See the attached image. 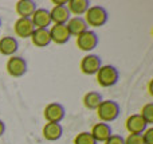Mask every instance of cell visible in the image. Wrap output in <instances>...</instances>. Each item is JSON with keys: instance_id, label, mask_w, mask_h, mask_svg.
I'll use <instances>...</instances> for the list:
<instances>
[{"instance_id": "obj_1", "label": "cell", "mask_w": 153, "mask_h": 144, "mask_svg": "<svg viewBox=\"0 0 153 144\" xmlns=\"http://www.w3.org/2000/svg\"><path fill=\"white\" fill-rule=\"evenodd\" d=\"M97 116L102 123H111L120 116V105L113 100H105L100 104V107L97 108Z\"/></svg>"}, {"instance_id": "obj_2", "label": "cell", "mask_w": 153, "mask_h": 144, "mask_svg": "<svg viewBox=\"0 0 153 144\" xmlns=\"http://www.w3.org/2000/svg\"><path fill=\"white\" fill-rule=\"evenodd\" d=\"M120 73L111 65H102L97 72V82L102 88H110L118 82Z\"/></svg>"}, {"instance_id": "obj_3", "label": "cell", "mask_w": 153, "mask_h": 144, "mask_svg": "<svg viewBox=\"0 0 153 144\" xmlns=\"http://www.w3.org/2000/svg\"><path fill=\"white\" fill-rule=\"evenodd\" d=\"M85 22L87 26L102 27L108 22V11L101 5H91L85 12Z\"/></svg>"}, {"instance_id": "obj_4", "label": "cell", "mask_w": 153, "mask_h": 144, "mask_svg": "<svg viewBox=\"0 0 153 144\" xmlns=\"http://www.w3.org/2000/svg\"><path fill=\"white\" fill-rule=\"evenodd\" d=\"M101 66H102L101 57L95 55V54H87V55H85L81 59V63H79L81 72L87 75L97 74V72L100 70Z\"/></svg>"}, {"instance_id": "obj_5", "label": "cell", "mask_w": 153, "mask_h": 144, "mask_svg": "<svg viewBox=\"0 0 153 144\" xmlns=\"http://www.w3.org/2000/svg\"><path fill=\"white\" fill-rule=\"evenodd\" d=\"M65 115H66V110H65L63 105L59 104V102H51V104H48L45 108V112H43V116H45L47 123L59 124L65 119Z\"/></svg>"}, {"instance_id": "obj_6", "label": "cell", "mask_w": 153, "mask_h": 144, "mask_svg": "<svg viewBox=\"0 0 153 144\" xmlns=\"http://www.w3.org/2000/svg\"><path fill=\"white\" fill-rule=\"evenodd\" d=\"M98 45V35L94 31H87L82 32L81 35L76 37V46L79 50L82 51H91L97 47Z\"/></svg>"}, {"instance_id": "obj_7", "label": "cell", "mask_w": 153, "mask_h": 144, "mask_svg": "<svg viewBox=\"0 0 153 144\" xmlns=\"http://www.w3.org/2000/svg\"><path fill=\"white\" fill-rule=\"evenodd\" d=\"M7 72L11 77H22L27 73V62L24 58L12 55L7 61Z\"/></svg>"}, {"instance_id": "obj_8", "label": "cell", "mask_w": 153, "mask_h": 144, "mask_svg": "<svg viewBox=\"0 0 153 144\" xmlns=\"http://www.w3.org/2000/svg\"><path fill=\"white\" fill-rule=\"evenodd\" d=\"M50 32L51 42L56 43V45H65L70 40V32L66 24H54L51 27V30H48Z\"/></svg>"}, {"instance_id": "obj_9", "label": "cell", "mask_w": 153, "mask_h": 144, "mask_svg": "<svg viewBox=\"0 0 153 144\" xmlns=\"http://www.w3.org/2000/svg\"><path fill=\"white\" fill-rule=\"evenodd\" d=\"M13 31H15L16 37L26 39V38H31L32 32L35 31V27H34V24H32L31 19H28V18H19L18 20L15 22Z\"/></svg>"}, {"instance_id": "obj_10", "label": "cell", "mask_w": 153, "mask_h": 144, "mask_svg": "<svg viewBox=\"0 0 153 144\" xmlns=\"http://www.w3.org/2000/svg\"><path fill=\"white\" fill-rule=\"evenodd\" d=\"M146 121L141 117L140 113L137 115H132L126 119L125 121V127H126L129 134H136V135H143V132L146 129Z\"/></svg>"}, {"instance_id": "obj_11", "label": "cell", "mask_w": 153, "mask_h": 144, "mask_svg": "<svg viewBox=\"0 0 153 144\" xmlns=\"http://www.w3.org/2000/svg\"><path fill=\"white\" fill-rule=\"evenodd\" d=\"M30 19H31L35 28H47L51 24L50 11L46 8H36V11L32 13Z\"/></svg>"}, {"instance_id": "obj_12", "label": "cell", "mask_w": 153, "mask_h": 144, "mask_svg": "<svg viewBox=\"0 0 153 144\" xmlns=\"http://www.w3.org/2000/svg\"><path fill=\"white\" fill-rule=\"evenodd\" d=\"M111 132H113V131H111V127L109 125V124H106V123H97V124H94V125H93L90 134H91V136L94 137V140L97 143H100V142L105 143L106 140H108L109 137L113 135Z\"/></svg>"}, {"instance_id": "obj_13", "label": "cell", "mask_w": 153, "mask_h": 144, "mask_svg": "<svg viewBox=\"0 0 153 144\" xmlns=\"http://www.w3.org/2000/svg\"><path fill=\"white\" fill-rule=\"evenodd\" d=\"M43 137L48 142H55L59 140L63 135V128L61 124L58 123H46V125L43 127Z\"/></svg>"}, {"instance_id": "obj_14", "label": "cell", "mask_w": 153, "mask_h": 144, "mask_svg": "<svg viewBox=\"0 0 153 144\" xmlns=\"http://www.w3.org/2000/svg\"><path fill=\"white\" fill-rule=\"evenodd\" d=\"M70 15L66 5H55L53 10L50 11L51 16V23L54 22V24H66L70 20Z\"/></svg>"}, {"instance_id": "obj_15", "label": "cell", "mask_w": 153, "mask_h": 144, "mask_svg": "<svg viewBox=\"0 0 153 144\" xmlns=\"http://www.w3.org/2000/svg\"><path fill=\"white\" fill-rule=\"evenodd\" d=\"M15 11L20 18H31L36 11V3L32 0H19L15 5Z\"/></svg>"}, {"instance_id": "obj_16", "label": "cell", "mask_w": 153, "mask_h": 144, "mask_svg": "<svg viewBox=\"0 0 153 144\" xmlns=\"http://www.w3.org/2000/svg\"><path fill=\"white\" fill-rule=\"evenodd\" d=\"M31 42L36 47H46L51 43L50 32L47 28H35V31L31 35Z\"/></svg>"}, {"instance_id": "obj_17", "label": "cell", "mask_w": 153, "mask_h": 144, "mask_svg": "<svg viewBox=\"0 0 153 144\" xmlns=\"http://www.w3.org/2000/svg\"><path fill=\"white\" fill-rule=\"evenodd\" d=\"M18 40L13 37H3L0 39V54L7 57H12L18 51Z\"/></svg>"}, {"instance_id": "obj_18", "label": "cell", "mask_w": 153, "mask_h": 144, "mask_svg": "<svg viewBox=\"0 0 153 144\" xmlns=\"http://www.w3.org/2000/svg\"><path fill=\"white\" fill-rule=\"evenodd\" d=\"M67 28H69L70 35H74V37H78L82 32L87 31V24L85 22L83 18L81 16H74V18H70V20L66 23Z\"/></svg>"}, {"instance_id": "obj_19", "label": "cell", "mask_w": 153, "mask_h": 144, "mask_svg": "<svg viewBox=\"0 0 153 144\" xmlns=\"http://www.w3.org/2000/svg\"><path fill=\"white\" fill-rule=\"evenodd\" d=\"M66 7L70 13L79 16L89 10L90 1L89 0H67Z\"/></svg>"}, {"instance_id": "obj_20", "label": "cell", "mask_w": 153, "mask_h": 144, "mask_svg": "<svg viewBox=\"0 0 153 144\" xmlns=\"http://www.w3.org/2000/svg\"><path fill=\"white\" fill-rule=\"evenodd\" d=\"M83 105L87 108V109H97L100 107V104L102 102V96H101L100 92H87L86 94L83 96Z\"/></svg>"}, {"instance_id": "obj_21", "label": "cell", "mask_w": 153, "mask_h": 144, "mask_svg": "<svg viewBox=\"0 0 153 144\" xmlns=\"http://www.w3.org/2000/svg\"><path fill=\"white\" fill-rule=\"evenodd\" d=\"M74 144H97L90 132H81L75 136Z\"/></svg>"}, {"instance_id": "obj_22", "label": "cell", "mask_w": 153, "mask_h": 144, "mask_svg": "<svg viewBox=\"0 0 153 144\" xmlns=\"http://www.w3.org/2000/svg\"><path fill=\"white\" fill-rule=\"evenodd\" d=\"M140 115L146 121V124H153V104L152 102H148L146 105H144Z\"/></svg>"}, {"instance_id": "obj_23", "label": "cell", "mask_w": 153, "mask_h": 144, "mask_svg": "<svg viewBox=\"0 0 153 144\" xmlns=\"http://www.w3.org/2000/svg\"><path fill=\"white\" fill-rule=\"evenodd\" d=\"M125 140V144H144L143 135H136V134H130L129 136Z\"/></svg>"}, {"instance_id": "obj_24", "label": "cell", "mask_w": 153, "mask_h": 144, "mask_svg": "<svg viewBox=\"0 0 153 144\" xmlns=\"http://www.w3.org/2000/svg\"><path fill=\"white\" fill-rule=\"evenodd\" d=\"M143 139H144V144H153V128H146L143 132Z\"/></svg>"}, {"instance_id": "obj_25", "label": "cell", "mask_w": 153, "mask_h": 144, "mask_svg": "<svg viewBox=\"0 0 153 144\" xmlns=\"http://www.w3.org/2000/svg\"><path fill=\"white\" fill-rule=\"evenodd\" d=\"M105 144H125V140L121 135H111L105 142Z\"/></svg>"}, {"instance_id": "obj_26", "label": "cell", "mask_w": 153, "mask_h": 144, "mask_svg": "<svg viewBox=\"0 0 153 144\" xmlns=\"http://www.w3.org/2000/svg\"><path fill=\"white\" fill-rule=\"evenodd\" d=\"M4 132H5V124L3 123V120H0V137L4 135Z\"/></svg>"}, {"instance_id": "obj_27", "label": "cell", "mask_w": 153, "mask_h": 144, "mask_svg": "<svg viewBox=\"0 0 153 144\" xmlns=\"http://www.w3.org/2000/svg\"><path fill=\"white\" fill-rule=\"evenodd\" d=\"M53 3L55 5H66V0H63V1H59V0H53Z\"/></svg>"}, {"instance_id": "obj_28", "label": "cell", "mask_w": 153, "mask_h": 144, "mask_svg": "<svg viewBox=\"0 0 153 144\" xmlns=\"http://www.w3.org/2000/svg\"><path fill=\"white\" fill-rule=\"evenodd\" d=\"M0 26H1V18H0Z\"/></svg>"}]
</instances>
